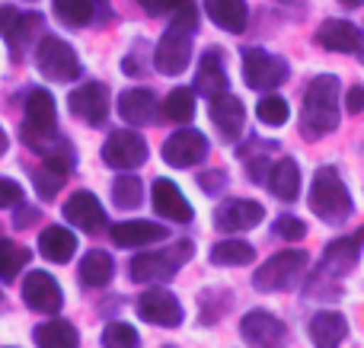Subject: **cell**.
<instances>
[{
	"label": "cell",
	"instance_id": "9",
	"mask_svg": "<svg viewBox=\"0 0 364 348\" xmlns=\"http://www.w3.org/2000/svg\"><path fill=\"white\" fill-rule=\"evenodd\" d=\"M240 332L252 348H284V342H288L284 323L269 310H250L240 323Z\"/></svg>",
	"mask_w": 364,
	"mask_h": 348
},
{
	"label": "cell",
	"instance_id": "39",
	"mask_svg": "<svg viewBox=\"0 0 364 348\" xmlns=\"http://www.w3.org/2000/svg\"><path fill=\"white\" fill-rule=\"evenodd\" d=\"M272 230H275V236H282V240H301V236L307 234V224L291 217V214H282L275 224H272Z\"/></svg>",
	"mask_w": 364,
	"mask_h": 348
},
{
	"label": "cell",
	"instance_id": "33",
	"mask_svg": "<svg viewBox=\"0 0 364 348\" xmlns=\"http://www.w3.org/2000/svg\"><path fill=\"white\" fill-rule=\"evenodd\" d=\"M160 112H164L166 121L186 125V121H192V115H195V93L186 87H176L164 102H160Z\"/></svg>",
	"mask_w": 364,
	"mask_h": 348
},
{
	"label": "cell",
	"instance_id": "17",
	"mask_svg": "<svg viewBox=\"0 0 364 348\" xmlns=\"http://www.w3.org/2000/svg\"><path fill=\"white\" fill-rule=\"evenodd\" d=\"M70 176V153H55V151H45V160L36 166L32 179H36V189L38 198H55L61 192V185L68 183Z\"/></svg>",
	"mask_w": 364,
	"mask_h": 348
},
{
	"label": "cell",
	"instance_id": "18",
	"mask_svg": "<svg viewBox=\"0 0 364 348\" xmlns=\"http://www.w3.org/2000/svg\"><path fill=\"white\" fill-rule=\"evenodd\" d=\"M64 217H68L74 227L87 230V234H100L106 227V211H102L100 198L93 192H74L64 205Z\"/></svg>",
	"mask_w": 364,
	"mask_h": 348
},
{
	"label": "cell",
	"instance_id": "21",
	"mask_svg": "<svg viewBox=\"0 0 364 348\" xmlns=\"http://www.w3.org/2000/svg\"><path fill=\"white\" fill-rule=\"evenodd\" d=\"M316 42L326 51H339V55H352L361 48V32L358 26H352L348 19H326L316 29Z\"/></svg>",
	"mask_w": 364,
	"mask_h": 348
},
{
	"label": "cell",
	"instance_id": "28",
	"mask_svg": "<svg viewBox=\"0 0 364 348\" xmlns=\"http://www.w3.org/2000/svg\"><path fill=\"white\" fill-rule=\"evenodd\" d=\"M265 179H269L272 195L282 198V202H294L301 195V170H297L294 160H278Z\"/></svg>",
	"mask_w": 364,
	"mask_h": 348
},
{
	"label": "cell",
	"instance_id": "42",
	"mask_svg": "<svg viewBox=\"0 0 364 348\" xmlns=\"http://www.w3.org/2000/svg\"><path fill=\"white\" fill-rule=\"evenodd\" d=\"M141 6H144L151 16H164V13H173L176 6H182L186 0H138Z\"/></svg>",
	"mask_w": 364,
	"mask_h": 348
},
{
	"label": "cell",
	"instance_id": "27",
	"mask_svg": "<svg viewBox=\"0 0 364 348\" xmlns=\"http://www.w3.org/2000/svg\"><path fill=\"white\" fill-rule=\"evenodd\" d=\"M38 249L48 262H70L77 253V236L70 234L68 227H45L42 236H38Z\"/></svg>",
	"mask_w": 364,
	"mask_h": 348
},
{
	"label": "cell",
	"instance_id": "47",
	"mask_svg": "<svg viewBox=\"0 0 364 348\" xmlns=\"http://www.w3.org/2000/svg\"><path fill=\"white\" fill-rule=\"evenodd\" d=\"M342 4H348V6H361L364 0H342Z\"/></svg>",
	"mask_w": 364,
	"mask_h": 348
},
{
	"label": "cell",
	"instance_id": "40",
	"mask_svg": "<svg viewBox=\"0 0 364 348\" xmlns=\"http://www.w3.org/2000/svg\"><path fill=\"white\" fill-rule=\"evenodd\" d=\"M176 16H173V29H182V32H195L198 29V10H195L192 4H182V6H176Z\"/></svg>",
	"mask_w": 364,
	"mask_h": 348
},
{
	"label": "cell",
	"instance_id": "3",
	"mask_svg": "<svg viewBox=\"0 0 364 348\" xmlns=\"http://www.w3.org/2000/svg\"><path fill=\"white\" fill-rule=\"evenodd\" d=\"M55 128H58V106H55V96L48 93L45 87L29 89L26 96V121H23V138L29 147L36 151H48V144L55 138Z\"/></svg>",
	"mask_w": 364,
	"mask_h": 348
},
{
	"label": "cell",
	"instance_id": "36",
	"mask_svg": "<svg viewBox=\"0 0 364 348\" xmlns=\"http://www.w3.org/2000/svg\"><path fill=\"white\" fill-rule=\"evenodd\" d=\"M141 198H144V185H141V179L138 176H119L112 183V202H115V208H122V211H132V208H138L141 205Z\"/></svg>",
	"mask_w": 364,
	"mask_h": 348
},
{
	"label": "cell",
	"instance_id": "45",
	"mask_svg": "<svg viewBox=\"0 0 364 348\" xmlns=\"http://www.w3.org/2000/svg\"><path fill=\"white\" fill-rule=\"evenodd\" d=\"M346 106H348V112H361V109H364V87H352V89H348Z\"/></svg>",
	"mask_w": 364,
	"mask_h": 348
},
{
	"label": "cell",
	"instance_id": "22",
	"mask_svg": "<svg viewBox=\"0 0 364 348\" xmlns=\"http://www.w3.org/2000/svg\"><path fill=\"white\" fill-rule=\"evenodd\" d=\"M361 246H364V230H358L355 236H339V240H333L323 249V266H326V272L348 275L355 268V262H358Z\"/></svg>",
	"mask_w": 364,
	"mask_h": 348
},
{
	"label": "cell",
	"instance_id": "15",
	"mask_svg": "<svg viewBox=\"0 0 364 348\" xmlns=\"http://www.w3.org/2000/svg\"><path fill=\"white\" fill-rule=\"evenodd\" d=\"M138 313L147 320V323L166 326V330H173V326L182 323V304H179L176 298H173L170 291H160V288H154V291H144V294H141Z\"/></svg>",
	"mask_w": 364,
	"mask_h": 348
},
{
	"label": "cell",
	"instance_id": "30",
	"mask_svg": "<svg viewBox=\"0 0 364 348\" xmlns=\"http://www.w3.org/2000/svg\"><path fill=\"white\" fill-rule=\"evenodd\" d=\"M112 275H115V262L102 249H93V253H87L80 259V281L87 288H106L112 281Z\"/></svg>",
	"mask_w": 364,
	"mask_h": 348
},
{
	"label": "cell",
	"instance_id": "8",
	"mask_svg": "<svg viewBox=\"0 0 364 348\" xmlns=\"http://www.w3.org/2000/svg\"><path fill=\"white\" fill-rule=\"evenodd\" d=\"M192 61V32L182 29H166L164 38L157 42V51H154V67L166 77H176L188 67Z\"/></svg>",
	"mask_w": 364,
	"mask_h": 348
},
{
	"label": "cell",
	"instance_id": "10",
	"mask_svg": "<svg viewBox=\"0 0 364 348\" xmlns=\"http://www.w3.org/2000/svg\"><path fill=\"white\" fill-rule=\"evenodd\" d=\"M102 160L112 170H138L147 160V144L138 131H112L102 147Z\"/></svg>",
	"mask_w": 364,
	"mask_h": 348
},
{
	"label": "cell",
	"instance_id": "5",
	"mask_svg": "<svg viewBox=\"0 0 364 348\" xmlns=\"http://www.w3.org/2000/svg\"><path fill=\"white\" fill-rule=\"evenodd\" d=\"M307 262H310V256L304 253V249H284V253H275L265 266H259V272L252 275V285L265 294L284 291V288H291L304 275Z\"/></svg>",
	"mask_w": 364,
	"mask_h": 348
},
{
	"label": "cell",
	"instance_id": "11",
	"mask_svg": "<svg viewBox=\"0 0 364 348\" xmlns=\"http://www.w3.org/2000/svg\"><path fill=\"white\" fill-rule=\"evenodd\" d=\"M265 217V208L259 202L250 198H227L224 205H218L214 211V227L224 230V234H243V230L259 227Z\"/></svg>",
	"mask_w": 364,
	"mask_h": 348
},
{
	"label": "cell",
	"instance_id": "2",
	"mask_svg": "<svg viewBox=\"0 0 364 348\" xmlns=\"http://www.w3.org/2000/svg\"><path fill=\"white\" fill-rule=\"evenodd\" d=\"M310 211L326 224H339L352 214V195L333 166L316 170L314 185H310Z\"/></svg>",
	"mask_w": 364,
	"mask_h": 348
},
{
	"label": "cell",
	"instance_id": "26",
	"mask_svg": "<svg viewBox=\"0 0 364 348\" xmlns=\"http://www.w3.org/2000/svg\"><path fill=\"white\" fill-rule=\"evenodd\" d=\"M205 13L214 26H220L227 32H243L246 19H250L246 0H205Z\"/></svg>",
	"mask_w": 364,
	"mask_h": 348
},
{
	"label": "cell",
	"instance_id": "1",
	"mask_svg": "<svg viewBox=\"0 0 364 348\" xmlns=\"http://www.w3.org/2000/svg\"><path fill=\"white\" fill-rule=\"evenodd\" d=\"M336 128H339V80L333 74H320L304 93V134L323 138Z\"/></svg>",
	"mask_w": 364,
	"mask_h": 348
},
{
	"label": "cell",
	"instance_id": "41",
	"mask_svg": "<svg viewBox=\"0 0 364 348\" xmlns=\"http://www.w3.org/2000/svg\"><path fill=\"white\" fill-rule=\"evenodd\" d=\"M19 202H23V189H19V183L0 176V208H10V205H19Z\"/></svg>",
	"mask_w": 364,
	"mask_h": 348
},
{
	"label": "cell",
	"instance_id": "7",
	"mask_svg": "<svg viewBox=\"0 0 364 348\" xmlns=\"http://www.w3.org/2000/svg\"><path fill=\"white\" fill-rule=\"evenodd\" d=\"M243 80L250 89H275L288 80V64L265 48L243 51Z\"/></svg>",
	"mask_w": 364,
	"mask_h": 348
},
{
	"label": "cell",
	"instance_id": "35",
	"mask_svg": "<svg viewBox=\"0 0 364 348\" xmlns=\"http://www.w3.org/2000/svg\"><path fill=\"white\" fill-rule=\"evenodd\" d=\"M29 259H32V253H29L26 246L4 240V243H0V278H4V281H13L26 266H29Z\"/></svg>",
	"mask_w": 364,
	"mask_h": 348
},
{
	"label": "cell",
	"instance_id": "46",
	"mask_svg": "<svg viewBox=\"0 0 364 348\" xmlns=\"http://www.w3.org/2000/svg\"><path fill=\"white\" fill-rule=\"evenodd\" d=\"M6 151V134H4V128H0V153Z\"/></svg>",
	"mask_w": 364,
	"mask_h": 348
},
{
	"label": "cell",
	"instance_id": "24",
	"mask_svg": "<svg viewBox=\"0 0 364 348\" xmlns=\"http://www.w3.org/2000/svg\"><path fill=\"white\" fill-rule=\"evenodd\" d=\"M348 336V323L342 313L336 310H323L310 320V342L314 348H339Z\"/></svg>",
	"mask_w": 364,
	"mask_h": 348
},
{
	"label": "cell",
	"instance_id": "14",
	"mask_svg": "<svg viewBox=\"0 0 364 348\" xmlns=\"http://www.w3.org/2000/svg\"><path fill=\"white\" fill-rule=\"evenodd\" d=\"M38 26H42L38 13H19L16 6H0V36L10 45L13 55H19V51L29 45L32 32H36Z\"/></svg>",
	"mask_w": 364,
	"mask_h": 348
},
{
	"label": "cell",
	"instance_id": "19",
	"mask_svg": "<svg viewBox=\"0 0 364 348\" xmlns=\"http://www.w3.org/2000/svg\"><path fill=\"white\" fill-rule=\"evenodd\" d=\"M211 121H214V128H218L220 134H224L227 141H233V138H240V131H243V121H246V112H243V102L237 99L233 93H218V96H211Z\"/></svg>",
	"mask_w": 364,
	"mask_h": 348
},
{
	"label": "cell",
	"instance_id": "43",
	"mask_svg": "<svg viewBox=\"0 0 364 348\" xmlns=\"http://www.w3.org/2000/svg\"><path fill=\"white\" fill-rule=\"evenodd\" d=\"M36 221H38V208H32V205H19L16 217H13V227L23 230V227H29V224H36Z\"/></svg>",
	"mask_w": 364,
	"mask_h": 348
},
{
	"label": "cell",
	"instance_id": "25",
	"mask_svg": "<svg viewBox=\"0 0 364 348\" xmlns=\"http://www.w3.org/2000/svg\"><path fill=\"white\" fill-rule=\"evenodd\" d=\"M154 112H157V96H154L151 89L134 87L119 96V115L128 125H151Z\"/></svg>",
	"mask_w": 364,
	"mask_h": 348
},
{
	"label": "cell",
	"instance_id": "23",
	"mask_svg": "<svg viewBox=\"0 0 364 348\" xmlns=\"http://www.w3.org/2000/svg\"><path fill=\"white\" fill-rule=\"evenodd\" d=\"M154 211L170 217V221H179V224L192 221V205L182 198L179 185L170 183V179H157V183H154Z\"/></svg>",
	"mask_w": 364,
	"mask_h": 348
},
{
	"label": "cell",
	"instance_id": "20",
	"mask_svg": "<svg viewBox=\"0 0 364 348\" xmlns=\"http://www.w3.org/2000/svg\"><path fill=\"white\" fill-rule=\"evenodd\" d=\"M109 236L115 240V246H151V243L170 240L166 227L157 221H122L109 230Z\"/></svg>",
	"mask_w": 364,
	"mask_h": 348
},
{
	"label": "cell",
	"instance_id": "4",
	"mask_svg": "<svg viewBox=\"0 0 364 348\" xmlns=\"http://www.w3.org/2000/svg\"><path fill=\"white\" fill-rule=\"evenodd\" d=\"M188 256H192V243H173V246L160 249V253H141L132 259L128 275L138 285H157V281L173 278L182 262H188Z\"/></svg>",
	"mask_w": 364,
	"mask_h": 348
},
{
	"label": "cell",
	"instance_id": "34",
	"mask_svg": "<svg viewBox=\"0 0 364 348\" xmlns=\"http://www.w3.org/2000/svg\"><path fill=\"white\" fill-rule=\"evenodd\" d=\"M93 13H96L93 0H55V16L61 19L64 26H70V29L87 26L90 19H93Z\"/></svg>",
	"mask_w": 364,
	"mask_h": 348
},
{
	"label": "cell",
	"instance_id": "29",
	"mask_svg": "<svg viewBox=\"0 0 364 348\" xmlns=\"http://www.w3.org/2000/svg\"><path fill=\"white\" fill-rule=\"evenodd\" d=\"M195 87H198V93H205L208 99L227 89V74H224V64H220V51L218 48L205 51L201 67H198V77H195Z\"/></svg>",
	"mask_w": 364,
	"mask_h": 348
},
{
	"label": "cell",
	"instance_id": "13",
	"mask_svg": "<svg viewBox=\"0 0 364 348\" xmlns=\"http://www.w3.org/2000/svg\"><path fill=\"white\" fill-rule=\"evenodd\" d=\"M68 106L70 112L77 115L80 121H87V125H102L109 115V87L106 83H83V87H77L74 93L68 96Z\"/></svg>",
	"mask_w": 364,
	"mask_h": 348
},
{
	"label": "cell",
	"instance_id": "32",
	"mask_svg": "<svg viewBox=\"0 0 364 348\" xmlns=\"http://www.w3.org/2000/svg\"><path fill=\"white\" fill-rule=\"evenodd\" d=\"M252 259H256V249H252L250 243H243V240H220L218 246L211 249V262L214 266H224V268L250 266Z\"/></svg>",
	"mask_w": 364,
	"mask_h": 348
},
{
	"label": "cell",
	"instance_id": "16",
	"mask_svg": "<svg viewBox=\"0 0 364 348\" xmlns=\"http://www.w3.org/2000/svg\"><path fill=\"white\" fill-rule=\"evenodd\" d=\"M23 300L38 313H58L64 304V294L61 285L48 272H29V278L23 285Z\"/></svg>",
	"mask_w": 364,
	"mask_h": 348
},
{
	"label": "cell",
	"instance_id": "38",
	"mask_svg": "<svg viewBox=\"0 0 364 348\" xmlns=\"http://www.w3.org/2000/svg\"><path fill=\"white\" fill-rule=\"evenodd\" d=\"M102 348H141L138 330H132L128 323H109L102 330Z\"/></svg>",
	"mask_w": 364,
	"mask_h": 348
},
{
	"label": "cell",
	"instance_id": "44",
	"mask_svg": "<svg viewBox=\"0 0 364 348\" xmlns=\"http://www.w3.org/2000/svg\"><path fill=\"white\" fill-rule=\"evenodd\" d=\"M198 185L208 192V195H218V192L224 189V173H201Z\"/></svg>",
	"mask_w": 364,
	"mask_h": 348
},
{
	"label": "cell",
	"instance_id": "37",
	"mask_svg": "<svg viewBox=\"0 0 364 348\" xmlns=\"http://www.w3.org/2000/svg\"><path fill=\"white\" fill-rule=\"evenodd\" d=\"M256 115H259V121H262V125H269V128H282L284 121L291 119V109H288V102H284L282 96H265V99L259 102Z\"/></svg>",
	"mask_w": 364,
	"mask_h": 348
},
{
	"label": "cell",
	"instance_id": "12",
	"mask_svg": "<svg viewBox=\"0 0 364 348\" xmlns=\"http://www.w3.org/2000/svg\"><path fill=\"white\" fill-rule=\"evenodd\" d=\"M208 157V138L195 128H182L164 144V160L176 170H188V166L201 163Z\"/></svg>",
	"mask_w": 364,
	"mask_h": 348
},
{
	"label": "cell",
	"instance_id": "6",
	"mask_svg": "<svg viewBox=\"0 0 364 348\" xmlns=\"http://www.w3.org/2000/svg\"><path fill=\"white\" fill-rule=\"evenodd\" d=\"M36 61H38V70L55 83H70L80 77V61H77L74 48H70L64 38L45 36L36 51Z\"/></svg>",
	"mask_w": 364,
	"mask_h": 348
},
{
	"label": "cell",
	"instance_id": "31",
	"mask_svg": "<svg viewBox=\"0 0 364 348\" xmlns=\"http://www.w3.org/2000/svg\"><path fill=\"white\" fill-rule=\"evenodd\" d=\"M36 345L38 348H77L80 345V336L64 320H48V323H42L36 330Z\"/></svg>",
	"mask_w": 364,
	"mask_h": 348
}]
</instances>
